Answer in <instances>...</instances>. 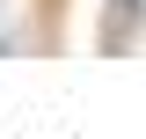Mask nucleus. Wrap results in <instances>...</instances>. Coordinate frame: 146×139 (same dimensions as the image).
I'll return each instance as SVG.
<instances>
[{
	"label": "nucleus",
	"mask_w": 146,
	"mask_h": 139,
	"mask_svg": "<svg viewBox=\"0 0 146 139\" xmlns=\"http://www.w3.org/2000/svg\"><path fill=\"white\" fill-rule=\"evenodd\" d=\"M131 7H139V0H110V7H102V22H110L102 44H110V51H124V44H131Z\"/></svg>",
	"instance_id": "1"
}]
</instances>
